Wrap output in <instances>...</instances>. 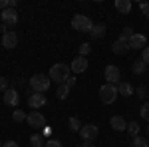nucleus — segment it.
Here are the masks:
<instances>
[{"instance_id": "nucleus-33", "label": "nucleus", "mask_w": 149, "mask_h": 147, "mask_svg": "<svg viewBox=\"0 0 149 147\" xmlns=\"http://www.w3.org/2000/svg\"><path fill=\"white\" fill-rule=\"evenodd\" d=\"M66 86H68L70 90H72V88L76 86V76H70V78H68V82H66Z\"/></svg>"}, {"instance_id": "nucleus-22", "label": "nucleus", "mask_w": 149, "mask_h": 147, "mask_svg": "<svg viewBox=\"0 0 149 147\" xmlns=\"http://www.w3.org/2000/svg\"><path fill=\"white\" fill-rule=\"evenodd\" d=\"M26 117H28V115H26L22 109H18V107L12 111V119H14L16 123H22V121H26Z\"/></svg>"}, {"instance_id": "nucleus-1", "label": "nucleus", "mask_w": 149, "mask_h": 147, "mask_svg": "<svg viewBox=\"0 0 149 147\" xmlns=\"http://www.w3.org/2000/svg\"><path fill=\"white\" fill-rule=\"evenodd\" d=\"M50 79H54L56 84H66L68 82V78H70V66L68 64H54L52 68H50Z\"/></svg>"}, {"instance_id": "nucleus-15", "label": "nucleus", "mask_w": 149, "mask_h": 147, "mask_svg": "<svg viewBox=\"0 0 149 147\" xmlns=\"http://www.w3.org/2000/svg\"><path fill=\"white\" fill-rule=\"evenodd\" d=\"M109 125H111V129H115V131H125L127 129V121L121 115H113V117L109 119Z\"/></svg>"}, {"instance_id": "nucleus-4", "label": "nucleus", "mask_w": 149, "mask_h": 147, "mask_svg": "<svg viewBox=\"0 0 149 147\" xmlns=\"http://www.w3.org/2000/svg\"><path fill=\"white\" fill-rule=\"evenodd\" d=\"M92 26H93V22L90 20V16H86V14H76L72 18V28L76 32H92Z\"/></svg>"}, {"instance_id": "nucleus-30", "label": "nucleus", "mask_w": 149, "mask_h": 147, "mask_svg": "<svg viewBox=\"0 0 149 147\" xmlns=\"http://www.w3.org/2000/svg\"><path fill=\"white\" fill-rule=\"evenodd\" d=\"M141 60H143L145 64H149V46H145V48L141 50Z\"/></svg>"}, {"instance_id": "nucleus-34", "label": "nucleus", "mask_w": 149, "mask_h": 147, "mask_svg": "<svg viewBox=\"0 0 149 147\" xmlns=\"http://www.w3.org/2000/svg\"><path fill=\"white\" fill-rule=\"evenodd\" d=\"M145 93H147L145 86H139V88H137V98H145Z\"/></svg>"}, {"instance_id": "nucleus-10", "label": "nucleus", "mask_w": 149, "mask_h": 147, "mask_svg": "<svg viewBox=\"0 0 149 147\" xmlns=\"http://www.w3.org/2000/svg\"><path fill=\"white\" fill-rule=\"evenodd\" d=\"M0 16H2V24H4V26H16V24H18V20H20V18H18L16 8H8V10L2 12Z\"/></svg>"}, {"instance_id": "nucleus-20", "label": "nucleus", "mask_w": 149, "mask_h": 147, "mask_svg": "<svg viewBox=\"0 0 149 147\" xmlns=\"http://www.w3.org/2000/svg\"><path fill=\"white\" fill-rule=\"evenodd\" d=\"M90 34H92V38H103L105 36V26L103 24H93Z\"/></svg>"}, {"instance_id": "nucleus-35", "label": "nucleus", "mask_w": 149, "mask_h": 147, "mask_svg": "<svg viewBox=\"0 0 149 147\" xmlns=\"http://www.w3.org/2000/svg\"><path fill=\"white\" fill-rule=\"evenodd\" d=\"M2 147H18V143H16V141H12V139H8V141H4V143H2Z\"/></svg>"}, {"instance_id": "nucleus-3", "label": "nucleus", "mask_w": 149, "mask_h": 147, "mask_svg": "<svg viewBox=\"0 0 149 147\" xmlns=\"http://www.w3.org/2000/svg\"><path fill=\"white\" fill-rule=\"evenodd\" d=\"M117 86H113V84H103L102 88H100V100H102V103H105V105H109V103H113L115 100H117Z\"/></svg>"}, {"instance_id": "nucleus-17", "label": "nucleus", "mask_w": 149, "mask_h": 147, "mask_svg": "<svg viewBox=\"0 0 149 147\" xmlns=\"http://www.w3.org/2000/svg\"><path fill=\"white\" fill-rule=\"evenodd\" d=\"M117 93L123 95V98H131L133 95V86L127 84V82H119L117 84Z\"/></svg>"}, {"instance_id": "nucleus-9", "label": "nucleus", "mask_w": 149, "mask_h": 147, "mask_svg": "<svg viewBox=\"0 0 149 147\" xmlns=\"http://www.w3.org/2000/svg\"><path fill=\"white\" fill-rule=\"evenodd\" d=\"M129 40H131V38H127V36H119L113 42V46H111V52H113V54H125L127 50H131V48H129Z\"/></svg>"}, {"instance_id": "nucleus-13", "label": "nucleus", "mask_w": 149, "mask_h": 147, "mask_svg": "<svg viewBox=\"0 0 149 147\" xmlns=\"http://www.w3.org/2000/svg\"><path fill=\"white\" fill-rule=\"evenodd\" d=\"M147 46V38L143 34H133L131 36V40H129V48L131 50H143Z\"/></svg>"}, {"instance_id": "nucleus-6", "label": "nucleus", "mask_w": 149, "mask_h": 147, "mask_svg": "<svg viewBox=\"0 0 149 147\" xmlns=\"http://www.w3.org/2000/svg\"><path fill=\"white\" fill-rule=\"evenodd\" d=\"M26 121H28L30 127H36L38 131H42V129L46 127V117H44L40 111H30L28 117H26Z\"/></svg>"}, {"instance_id": "nucleus-2", "label": "nucleus", "mask_w": 149, "mask_h": 147, "mask_svg": "<svg viewBox=\"0 0 149 147\" xmlns=\"http://www.w3.org/2000/svg\"><path fill=\"white\" fill-rule=\"evenodd\" d=\"M50 84H52V79H50V76H46V74H36V76L30 78V88H32V91H36V93H46V91L50 90Z\"/></svg>"}, {"instance_id": "nucleus-19", "label": "nucleus", "mask_w": 149, "mask_h": 147, "mask_svg": "<svg viewBox=\"0 0 149 147\" xmlns=\"http://www.w3.org/2000/svg\"><path fill=\"white\" fill-rule=\"evenodd\" d=\"M30 145L32 147H44L46 145V141H44V135L38 131V133H34V135L30 137Z\"/></svg>"}, {"instance_id": "nucleus-8", "label": "nucleus", "mask_w": 149, "mask_h": 147, "mask_svg": "<svg viewBox=\"0 0 149 147\" xmlns=\"http://www.w3.org/2000/svg\"><path fill=\"white\" fill-rule=\"evenodd\" d=\"M46 102H48L46 95H44V93H36V91H32V93H30V98H28V105H30L34 111H38L40 107H44Z\"/></svg>"}, {"instance_id": "nucleus-26", "label": "nucleus", "mask_w": 149, "mask_h": 147, "mask_svg": "<svg viewBox=\"0 0 149 147\" xmlns=\"http://www.w3.org/2000/svg\"><path fill=\"white\" fill-rule=\"evenodd\" d=\"M139 115H141L145 121H149V102H145L143 105H141V109H139Z\"/></svg>"}, {"instance_id": "nucleus-39", "label": "nucleus", "mask_w": 149, "mask_h": 147, "mask_svg": "<svg viewBox=\"0 0 149 147\" xmlns=\"http://www.w3.org/2000/svg\"><path fill=\"white\" fill-rule=\"evenodd\" d=\"M0 147H2V141H0Z\"/></svg>"}, {"instance_id": "nucleus-16", "label": "nucleus", "mask_w": 149, "mask_h": 147, "mask_svg": "<svg viewBox=\"0 0 149 147\" xmlns=\"http://www.w3.org/2000/svg\"><path fill=\"white\" fill-rule=\"evenodd\" d=\"M113 6H115V10L121 12V14H129V12H131V8H133L131 0H115Z\"/></svg>"}, {"instance_id": "nucleus-37", "label": "nucleus", "mask_w": 149, "mask_h": 147, "mask_svg": "<svg viewBox=\"0 0 149 147\" xmlns=\"http://www.w3.org/2000/svg\"><path fill=\"white\" fill-rule=\"evenodd\" d=\"M80 147H93V145H92V143H90V141H84V143H81Z\"/></svg>"}, {"instance_id": "nucleus-25", "label": "nucleus", "mask_w": 149, "mask_h": 147, "mask_svg": "<svg viewBox=\"0 0 149 147\" xmlns=\"http://www.w3.org/2000/svg\"><path fill=\"white\" fill-rule=\"evenodd\" d=\"M133 147H149V141L141 135H135L133 137Z\"/></svg>"}, {"instance_id": "nucleus-36", "label": "nucleus", "mask_w": 149, "mask_h": 147, "mask_svg": "<svg viewBox=\"0 0 149 147\" xmlns=\"http://www.w3.org/2000/svg\"><path fill=\"white\" fill-rule=\"evenodd\" d=\"M50 133H52V129H50V127H44V129H42V135H50Z\"/></svg>"}, {"instance_id": "nucleus-28", "label": "nucleus", "mask_w": 149, "mask_h": 147, "mask_svg": "<svg viewBox=\"0 0 149 147\" xmlns=\"http://www.w3.org/2000/svg\"><path fill=\"white\" fill-rule=\"evenodd\" d=\"M90 50H92V46H90V44H81L80 46V56L86 58L88 54H90Z\"/></svg>"}, {"instance_id": "nucleus-21", "label": "nucleus", "mask_w": 149, "mask_h": 147, "mask_svg": "<svg viewBox=\"0 0 149 147\" xmlns=\"http://www.w3.org/2000/svg\"><path fill=\"white\" fill-rule=\"evenodd\" d=\"M56 95H58V100H66L70 95V88L66 86V84H62V86H58V90H56Z\"/></svg>"}, {"instance_id": "nucleus-27", "label": "nucleus", "mask_w": 149, "mask_h": 147, "mask_svg": "<svg viewBox=\"0 0 149 147\" xmlns=\"http://www.w3.org/2000/svg\"><path fill=\"white\" fill-rule=\"evenodd\" d=\"M44 147H62V141L52 137V139H48V141H46V145H44Z\"/></svg>"}, {"instance_id": "nucleus-18", "label": "nucleus", "mask_w": 149, "mask_h": 147, "mask_svg": "<svg viewBox=\"0 0 149 147\" xmlns=\"http://www.w3.org/2000/svg\"><path fill=\"white\" fill-rule=\"evenodd\" d=\"M145 70H147V64H145L143 60H135V62H133V66H131V72H133V74H137V76H141Z\"/></svg>"}, {"instance_id": "nucleus-11", "label": "nucleus", "mask_w": 149, "mask_h": 147, "mask_svg": "<svg viewBox=\"0 0 149 147\" xmlns=\"http://www.w3.org/2000/svg\"><path fill=\"white\" fill-rule=\"evenodd\" d=\"M70 70H72L74 74H84V72L88 70V58H84V56L74 58L72 64H70Z\"/></svg>"}, {"instance_id": "nucleus-7", "label": "nucleus", "mask_w": 149, "mask_h": 147, "mask_svg": "<svg viewBox=\"0 0 149 147\" xmlns=\"http://www.w3.org/2000/svg\"><path fill=\"white\" fill-rule=\"evenodd\" d=\"M97 133H100V129H97L95 123H86V125H81V129H80V135L84 141H93L97 137Z\"/></svg>"}, {"instance_id": "nucleus-38", "label": "nucleus", "mask_w": 149, "mask_h": 147, "mask_svg": "<svg viewBox=\"0 0 149 147\" xmlns=\"http://www.w3.org/2000/svg\"><path fill=\"white\" fill-rule=\"evenodd\" d=\"M147 135H149V127H147Z\"/></svg>"}, {"instance_id": "nucleus-14", "label": "nucleus", "mask_w": 149, "mask_h": 147, "mask_svg": "<svg viewBox=\"0 0 149 147\" xmlns=\"http://www.w3.org/2000/svg\"><path fill=\"white\" fill-rule=\"evenodd\" d=\"M16 44H18V34H16V32H6V34L2 36V46H4L6 50L16 48Z\"/></svg>"}, {"instance_id": "nucleus-12", "label": "nucleus", "mask_w": 149, "mask_h": 147, "mask_svg": "<svg viewBox=\"0 0 149 147\" xmlns=\"http://www.w3.org/2000/svg\"><path fill=\"white\" fill-rule=\"evenodd\" d=\"M4 103L12 105V107H16L20 103V95H18V91L14 90V88H8V90L4 91Z\"/></svg>"}, {"instance_id": "nucleus-31", "label": "nucleus", "mask_w": 149, "mask_h": 147, "mask_svg": "<svg viewBox=\"0 0 149 147\" xmlns=\"http://www.w3.org/2000/svg\"><path fill=\"white\" fill-rule=\"evenodd\" d=\"M133 34H135V32H133L129 26H125V28H123V32H121V36H127V38H131Z\"/></svg>"}, {"instance_id": "nucleus-24", "label": "nucleus", "mask_w": 149, "mask_h": 147, "mask_svg": "<svg viewBox=\"0 0 149 147\" xmlns=\"http://www.w3.org/2000/svg\"><path fill=\"white\" fill-rule=\"evenodd\" d=\"M127 131H129V135H131V137L139 135V123H137V121H129V123H127Z\"/></svg>"}, {"instance_id": "nucleus-32", "label": "nucleus", "mask_w": 149, "mask_h": 147, "mask_svg": "<svg viewBox=\"0 0 149 147\" xmlns=\"http://www.w3.org/2000/svg\"><path fill=\"white\" fill-rule=\"evenodd\" d=\"M139 6H141V12H143V14L149 18V4H147V2H141Z\"/></svg>"}, {"instance_id": "nucleus-5", "label": "nucleus", "mask_w": 149, "mask_h": 147, "mask_svg": "<svg viewBox=\"0 0 149 147\" xmlns=\"http://www.w3.org/2000/svg\"><path fill=\"white\" fill-rule=\"evenodd\" d=\"M103 78H105V84H119V79H121V72H119V68L117 66H113V64H109V66H105V70H103Z\"/></svg>"}, {"instance_id": "nucleus-29", "label": "nucleus", "mask_w": 149, "mask_h": 147, "mask_svg": "<svg viewBox=\"0 0 149 147\" xmlns=\"http://www.w3.org/2000/svg\"><path fill=\"white\" fill-rule=\"evenodd\" d=\"M8 86H10V79H6V78L0 76V91H6V90H8Z\"/></svg>"}, {"instance_id": "nucleus-23", "label": "nucleus", "mask_w": 149, "mask_h": 147, "mask_svg": "<svg viewBox=\"0 0 149 147\" xmlns=\"http://www.w3.org/2000/svg\"><path fill=\"white\" fill-rule=\"evenodd\" d=\"M68 125H70V129H72V131H78V133H80L81 121L78 119V117H70V119H68Z\"/></svg>"}]
</instances>
